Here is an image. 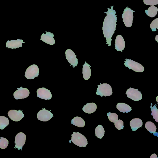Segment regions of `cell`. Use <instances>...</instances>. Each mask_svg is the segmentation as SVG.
<instances>
[{
    "instance_id": "obj_1",
    "label": "cell",
    "mask_w": 158,
    "mask_h": 158,
    "mask_svg": "<svg viewBox=\"0 0 158 158\" xmlns=\"http://www.w3.org/2000/svg\"><path fill=\"white\" fill-rule=\"evenodd\" d=\"M114 6L111 8H107L108 11L105 12L106 15L104 19L102 26V31L104 37H105L108 46H110L112 39L111 37L116 30L117 22L116 12L113 9Z\"/></svg>"
},
{
    "instance_id": "obj_2",
    "label": "cell",
    "mask_w": 158,
    "mask_h": 158,
    "mask_svg": "<svg viewBox=\"0 0 158 158\" xmlns=\"http://www.w3.org/2000/svg\"><path fill=\"white\" fill-rule=\"evenodd\" d=\"M71 139L69 141V143L72 141L73 143L80 147H85L88 144L86 138L82 134L78 132H73L71 135Z\"/></svg>"
},
{
    "instance_id": "obj_3",
    "label": "cell",
    "mask_w": 158,
    "mask_h": 158,
    "mask_svg": "<svg viewBox=\"0 0 158 158\" xmlns=\"http://www.w3.org/2000/svg\"><path fill=\"white\" fill-rule=\"evenodd\" d=\"M134 12V10L128 7L124 10L122 14V18L123 19V21L126 27H129L132 25L134 18L133 14Z\"/></svg>"
},
{
    "instance_id": "obj_4",
    "label": "cell",
    "mask_w": 158,
    "mask_h": 158,
    "mask_svg": "<svg viewBox=\"0 0 158 158\" xmlns=\"http://www.w3.org/2000/svg\"><path fill=\"white\" fill-rule=\"evenodd\" d=\"M96 94L102 97L103 96H109L112 94V90L110 85L107 83L100 84L98 85Z\"/></svg>"
},
{
    "instance_id": "obj_5",
    "label": "cell",
    "mask_w": 158,
    "mask_h": 158,
    "mask_svg": "<svg viewBox=\"0 0 158 158\" xmlns=\"http://www.w3.org/2000/svg\"><path fill=\"white\" fill-rule=\"evenodd\" d=\"M124 64L126 67L137 72H142L144 70V67L141 64L131 59H125Z\"/></svg>"
},
{
    "instance_id": "obj_6",
    "label": "cell",
    "mask_w": 158,
    "mask_h": 158,
    "mask_svg": "<svg viewBox=\"0 0 158 158\" xmlns=\"http://www.w3.org/2000/svg\"><path fill=\"white\" fill-rule=\"evenodd\" d=\"M39 73L38 67L35 64H33L27 69L25 76L27 79H33L38 76Z\"/></svg>"
},
{
    "instance_id": "obj_7",
    "label": "cell",
    "mask_w": 158,
    "mask_h": 158,
    "mask_svg": "<svg viewBox=\"0 0 158 158\" xmlns=\"http://www.w3.org/2000/svg\"><path fill=\"white\" fill-rule=\"evenodd\" d=\"M127 97L134 101H137L142 99V94L138 89L130 88L126 92Z\"/></svg>"
},
{
    "instance_id": "obj_8",
    "label": "cell",
    "mask_w": 158,
    "mask_h": 158,
    "mask_svg": "<svg viewBox=\"0 0 158 158\" xmlns=\"http://www.w3.org/2000/svg\"><path fill=\"white\" fill-rule=\"evenodd\" d=\"M53 116V114L51 111L45 108H43V109L40 110L37 115L38 119L43 122L48 121Z\"/></svg>"
},
{
    "instance_id": "obj_9",
    "label": "cell",
    "mask_w": 158,
    "mask_h": 158,
    "mask_svg": "<svg viewBox=\"0 0 158 158\" xmlns=\"http://www.w3.org/2000/svg\"><path fill=\"white\" fill-rule=\"evenodd\" d=\"M65 54L66 59L70 64V66L72 65L73 67H75L78 64V61L76 55L74 52L70 49H68L65 51Z\"/></svg>"
},
{
    "instance_id": "obj_10",
    "label": "cell",
    "mask_w": 158,
    "mask_h": 158,
    "mask_svg": "<svg viewBox=\"0 0 158 158\" xmlns=\"http://www.w3.org/2000/svg\"><path fill=\"white\" fill-rule=\"evenodd\" d=\"M26 138V135L23 132H20L18 133L15 137V148L19 150L21 149L25 143Z\"/></svg>"
},
{
    "instance_id": "obj_11",
    "label": "cell",
    "mask_w": 158,
    "mask_h": 158,
    "mask_svg": "<svg viewBox=\"0 0 158 158\" xmlns=\"http://www.w3.org/2000/svg\"><path fill=\"white\" fill-rule=\"evenodd\" d=\"M29 94L30 91L27 89L21 86L17 88V90L14 93L13 96L15 99H22L27 98Z\"/></svg>"
},
{
    "instance_id": "obj_12",
    "label": "cell",
    "mask_w": 158,
    "mask_h": 158,
    "mask_svg": "<svg viewBox=\"0 0 158 158\" xmlns=\"http://www.w3.org/2000/svg\"><path fill=\"white\" fill-rule=\"evenodd\" d=\"M9 117L13 121L18 122L21 120L24 117L22 111L20 110L17 111L15 110H11L8 112Z\"/></svg>"
},
{
    "instance_id": "obj_13",
    "label": "cell",
    "mask_w": 158,
    "mask_h": 158,
    "mask_svg": "<svg viewBox=\"0 0 158 158\" xmlns=\"http://www.w3.org/2000/svg\"><path fill=\"white\" fill-rule=\"evenodd\" d=\"M36 92L37 97L42 99L49 100L52 97L50 91L44 87L38 89Z\"/></svg>"
},
{
    "instance_id": "obj_14",
    "label": "cell",
    "mask_w": 158,
    "mask_h": 158,
    "mask_svg": "<svg viewBox=\"0 0 158 158\" xmlns=\"http://www.w3.org/2000/svg\"><path fill=\"white\" fill-rule=\"evenodd\" d=\"M40 40L46 43L53 45L55 43L54 34L50 32L46 31L45 33H43L40 37Z\"/></svg>"
},
{
    "instance_id": "obj_15",
    "label": "cell",
    "mask_w": 158,
    "mask_h": 158,
    "mask_svg": "<svg viewBox=\"0 0 158 158\" xmlns=\"http://www.w3.org/2000/svg\"><path fill=\"white\" fill-rule=\"evenodd\" d=\"M125 46V43L123 37L121 35H118L115 40V49L117 51L122 52Z\"/></svg>"
},
{
    "instance_id": "obj_16",
    "label": "cell",
    "mask_w": 158,
    "mask_h": 158,
    "mask_svg": "<svg viewBox=\"0 0 158 158\" xmlns=\"http://www.w3.org/2000/svg\"><path fill=\"white\" fill-rule=\"evenodd\" d=\"M25 43L23 40L17 39L7 40L6 43V47L8 48H16L21 47L23 43Z\"/></svg>"
},
{
    "instance_id": "obj_17",
    "label": "cell",
    "mask_w": 158,
    "mask_h": 158,
    "mask_svg": "<svg viewBox=\"0 0 158 158\" xmlns=\"http://www.w3.org/2000/svg\"><path fill=\"white\" fill-rule=\"evenodd\" d=\"M90 66L86 61L83 65L82 74L85 80H88L90 78L91 75Z\"/></svg>"
},
{
    "instance_id": "obj_18",
    "label": "cell",
    "mask_w": 158,
    "mask_h": 158,
    "mask_svg": "<svg viewBox=\"0 0 158 158\" xmlns=\"http://www.w3.org/2000/svg\"><path fill=\"white\" fill-rule=\"evenodd\" d=\"M143 125L142 120L139 118L132 119L130 122V125L133 131H135L141 127Z\"/></svg>"
},
{
    "instance_id": "obj_19",
    "label": "cell",
    "mask_w": 158,
    "mask_h": 158,
    "mask_svg": "<svg viewBox=\"0 0 158 158\" xmlns=\"http://www.w3.org/2000/svg\"><path fill=\"white\" fill-rule=\"evenodd\" d=\"M97 106L96 104L93 102L87 103L84 105L82 110L86 113L91 114L96 110Z\"/></svg>"
},
{
    "instance_id": "obj_20",
    "label": "cell",
    "mask_w": 158,
    "mask_h": 158,
    "mask_svg": "<svg viewBox=\"0 0 158 158\" xmlns=\"http://www.w3.org/2000/svg\"><path fill=\"white\" fill-rule=\"evenodd\" d=\"M116 108L120 112L127 113L131 111V107L124 103H118L117 104Z\"/></svg>"
},
{
    "instance_id": "obj_21",
    "label": "cell",
    "mask_w": 158,
    "mask_h": 158,
    "mask_svg": "<svg viewBox=\"0 0 158 158\" xmlns=\"http://www.w3.org/2000/svg\"><path fill=\"white\" fill-rule=\"evenodd\" d=\"M71 123L73 125L80 127H83L85 125V122L84 120L79 116L75 117L72 119Z\"/></svg>"
},
{
    "instance_id": "obj_22",
    "label": "cell",
    "mask_w": 158,
    "mask_h": 158,
    "mask_svg": "<svg viewBox=\"0 0 158 158\" xmlns=\"http://www.w3.org/2000/svg\"><path fill=\"white\" fill-rule=\"evenodd\" d=\"M145 11L146 14L148 16L153 18L156 15L158 11V8L156 7L152 6L149 7L148 10H146Z\"/></svg>"
},
{
    "instance_id": "obj_23",
    "label": "cell",
    "mask_w": 158,
    "mask_h": 158,
    "mask_svg": "<svg viewBox=\"0 0 158 158\" xmlns=\"http://www.w3.org/2000/svg\"><path fill=\"white\" fill-rule=\"evenodd\" d=\"M105 130L102 125H98L95 129L96 136L98 138L102 139L104 135Z\"/></svg>"
},
{
    "instance_id": "obj_24",
    "label": "cell",
    "mask_w": 158,
    "mask_h": 158,
    "mask_svg": "<svg viewBox=\"0 0 158 158\" xmlns=\"http://www.w3.org/2000/svg\"><path fill=\"white\" fill-rule=\"evenodd\" d=\"M145 127L146 129L151 133L154 135L156 130V127L154 124L152 122H147L145 124Z\"/></svg>"
},
{
    "instance_id": "obj_25",
    "label": "cell",
    "mask_w": 158,
    "mask_h": 158,
    "mask_svg": "<svg viewBox=\"0 0 158 158\" xmlns=\"http://www.w3.org/2000/svg\"><path fill=\"white\" fill-rule=\"evenodd\" d=\"M9 123L8 118L4 116H0V129L3 130Z\"/></svg>"
},
{
    "instance_id": "obj_26",
    "label": "cell",
    "mask_w": 158,
    "mask_h": 158,
    "mask_svg": "<svg viewBox=\"0 0 158 158\" xmlns=\"http://www.w3.org/2000/svg\"><path fill=\"white\" fill-rule=\"evenodd\" d=\"M152 103H151L150 106L151 109L152 111L151 115L153 116V118H154L155 121L158 122V109L156 107V105L152 106Z\"/></svg>"
},
{
    "instance_id": "obj_27",
    "label": "cell",
    "mask_w": 158,
    "mask_h": 158,
    "mask_svg": "<svg viewBox=\"0 0 158 158\" xmlns=\"http://www.w3.org/2000/svg\"><path fill=\"white\" fill-rule=\"evenodd\" d=\"M107 116L109 120L112 123H114L118 120V115L114 113H107Z\"/></svg>"
},
{
    "instance_id": "obj_28",
    "label": "cell",
    "mask_w": 158,
    "mask_h": 158,
    "mask_svg": "<svg viewBox=\"0 0 158 158\" xmlns=\"http://www.w3.org/2000/svg\"><path fill=\"white\" fill-rule=\"evenodd\" d=\"M9 144L8 140L6 138L1 137L0 139V148L5 149L8 146Z\"/></svg>"
},
{
    "instance_id": "obj_29",
    "label": "cell",
    "mask_w": 158,
    "mask_h": 158,
    "mask_svg": "<svg viewBox=\"0 0 158 158\" xmlns=\"http://www.w3.org/2000/svg\"><path fill=\"white\" fill-rule=\"evenodd\" d=\"M150 27L152 31H156L158 28V18L154 19L151 23Z\"/></svg>"
},
{
    "instance_id": "obj_30",
    "label": "cell",
    "mask_w": 158,
    "mask_h": 158,
    "mask_svg": "<svg viewBox=\"0 0 158 158\" xmlns=\"http://www.w3.org/2000/svg\"><path fill=\"white\" fill-rule=\"evenodd\" d=\"M114 126L117 129L120 130L123 128V122L121 119H118L114 123Z\"/></svg>"
},
{
    "instance_id": "obj_31",
    "label": "cell",
    "mask_w": 158,
    "mask_h": 158,
    "mask_svg": "<svg viewBox=\"0 0 158 158\" xmlns=\"http://www.w3.org/2000/svg\"><path fill=\"white\" fill-rule=\"evenodd\" d=\"M145 4L147 5L154 6L158 4V0H143Z\"/></svg>"
},
{
    "instance_id": "obj_32",
    "label": "cell",
    "mask_w": 158,
    "mask_h": 158,
    "mask_svg": "<svg viewBox=\"0 0 158 158\" xmlns=\"http://www.w3.org/2000/svg\"><path fill=\"white\" fill-rule=\"evenodd\" d=\"M150 158H157L156 155L155 153L152 154L150 157Z\"/></svg>"
},
{
    "instance_id": "obj_33",
    "label": "cell",
    "mask_w": 158,
    "mask_h": 158,
    "mask_svg": "<svg viewBox=\"0 0 158 158\" xmlns=\"http://www.w3.org/2000/svg\"><path fill=\"white\" fill-rule=\"evenodd\" d=\"M158 35H157L155 37V40L156 41H157V42H158Z\"/></svg>"
}]
</instances>
